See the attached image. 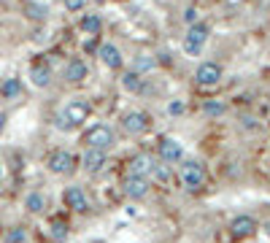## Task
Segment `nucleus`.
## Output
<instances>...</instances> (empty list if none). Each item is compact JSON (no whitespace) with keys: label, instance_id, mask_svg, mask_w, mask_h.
<instances>
[{"label":"nucleus","instance_id":"1","mask_svg":"<svg viewBox=\"0 0 270 243\" xmlns=\"http://www.w3.org/2000/svg\"><path fill=\"white\" fill-rule=\"evenodd\" d=\"M89 114H92V106L86 100H81V98L68 100L65 108L60 111V116H57V127H60V130H73V127L84 125Z\"/></svg>","mask_w":270,"mask_h":243},{"label":"nucleus","instance_id":"2","mask_svg":"<svg viewBox=\"0 0 270 243\" xmlns=\"http://www.w3.org/2000/svg\"><path fill=\"white\" fill-rule=\"evenodd\" d=\"M81 143L108 152V149L117 143V135H114V130L108 125H92V127H86V133L81 135Z\"/></svg>","mask_w":270,"mask_h":243},{"label":"nucleus","instance_id":"3","mask_svg":"<svg viewBox=\"0 0 270 243\" xmlns=\"http://www.w3.org/2000/svg\"><path fill=\"white\" fill-rule=\"evenodd\" d=\"M73 154L68 152V149H54V152L46 154V171L54 173V176H68V173H73Z\"/></svg>","mask_w":270,"mask_h":243},{"label":"nucleus","instance_id":"4","mask_svg":"<svg viewBox=\"0 0 270 243\" xmlns=\"http://www.w3.org/2000/svg\"><path fill=\"white\" fill-rule=\"evenodd\" d=\"M178 176H181V184H184L187 189H192V192L200 189V186H206V179H208L206 167H202L197 160H187L184 165H181V173Z\"/></svg>","mask_w":270,"mask_h":243},{"label":"nucleus","instance_id":"5","mask_svg":"<svg viewBox=\"0 0 270 243\" xmlns=\"http://www.w3.org/2000/svg\"><path fill=\"white\" fill-rule=\"evenodd\" d=\"M208 35H211L208 25H202V22L189 25V30L184 35V52L187 54H200L202 46H206V41H208Z\"/></svg>","mask_w":270,"mask_h":243},{"label":"nucleus","instance_id":"6","mask_svg":"<svg viewBox=\"0 0 270 243\" xmlns=\"http://www.w3.org/2000/svg\"><path fill=\"white\" fill-rule=\"evenodd\" d=\"M122 127L127 135H143L151 127V119H149L146 111H127V114L122 116Z\"/></svg>","mask_w":270,"mask_h":243},{"label":"nucleus","instance_id":"7","mask_svg":"<svg viewBox=\"0 0 270 243\" xmlns=\"http://www.w3.org/2000/svg\"><path fill=\"white\" fill-rule=\"evenodd\" d=\"M105 162H108V152H103V149H92V146H84V157H81V167L84 173L89 176H98Z\"/></svg>","mask_w":270,"mask_h":243},{"label":"nucleus","instance_id":"8","mask_svg":"<svg viewBox=\"0 0 270 243\" xmlns=\"http://www.w3.org/2000/svg\"><path fill=\"white\" fill-rule=\"evenodd\" d=\"M122 186H124V195H127L130 200H143L149 195V189H151V181L146 179V176L127 173V176H124V181H122Z\"/></svg>","mask_w":270,"mask_h":243},{"label":"nucleus","instance_id":"9","mask_svg":"<svg viewBox=\"0 0 270 243\" xmlns=\"http://www.w3.org/2000/svg\"><path fill=\"white\" fill-rule=\"evenodd\" d=\"M257 230H259V227H257V219L249 216V213H240V216H235L233 222H230V235H233L235 240L252 238Z\"/></svg>","mask_w":270,"mask_h":243},{"label":"nucleus","instance_id":"10","mask_svg":"<svg viewBox=\"0 0 270 243\" xmlns=\"http://www.w3.org/2000/svg\"><path fill=\"white\" fill-rule=\"evenodd\" d=\"M62 203H65V208H71L76 213L89 211V198H86V192L81 189V186H68V189L62 192Z\"/></svg>","mask_w":270,"mask_h":243},{"label":"nucleus","instance_id":"11","mask_svg":"<svg viewBox=\"0 0 270 243\" xmlns=\"http://www.w3.org/2000/svg\"><path fill=\"white\" fill-rule=\"evenodd\" d=\"M157 152H160V160L168 162V165L184 160V146H181V141H176V138H160Z\"/></svg>","mask_w":270,"mask_h":243},{"label":"nucleus","instance_id":"12","mask_svg":"<svg viewBox=\"0 0 270 243\" xmlns=\"http://www.w3.org/2000/svg\"><path fill=\"white\" fill-rule=\"evenodd\" d=\"M149 176H151V184L162 186V189H173V184H176V176H173V167H170L168 162H160V160L151 165Z\"/></svg>","mask_w":270,"mask_h":243},{"label":"nucleus","instance_id":"13","mask_svg":"<svg viewBox=\"0 0 270 243\" xmlns=\"http://www.w3.org/2000/svg\"><path fill=\"white\" fill-rule=\"evenodd\" d=\"M195 81L200 87H214V84L221 81V65L216 62H202L200 68L195 70Z\"/></svg>","mask_w":270,"mask_h":243},{"label":"nucleus","instance_id":"14","mask_svg":"<svg viewBox=\"0 0 270 243\" xmlns=\"http://www.w3.org/2000/svg\"><path fill=\"white\" fill-rule=\"evenodd\" d=\"M86 62L84 60H79V57H73V60H68L65 62V68H62V76H65V81L68 84H79V81H84L86 79Z\"/></svg>","mask_w":270,"mask_h":243},{"label":"nucleus","instance_id":"15","mask_svg":"<svg viewBox=\"0 0 270 243\" xmlns=\"http://www.w3.org/2000/svg\"><path fill=\"white\" fill-rule=\"evenodd\" d=\"M157 162L151 154H132L130 160H127V173L132 176H146L149 179V171H151V165Z\"/></svg>","mask_w":270,"mask_h":243},{"label":"nucleus","instance_id":"16","mask_svg":"<svg viewBox=\"0 0 270 243\" xmlns=\"http://www.w3.org/2000/svg\"><path fill=\"white\" fill-rule=\"evenodd\" d=\"M98 57L103 60V65H108L111 70H119L122 65H124V60H122V52H119L114 43H103L100 49H98Z\"/></svg>","mask_w":270,"mask_h":243},{"label":"nucleus","instance_id":"17","mask_svg":"<svg viewBox=\"0 0 270 243\" xmlns=\"http://www.w3.org/2000/svg\"><path fill=\"white\" fill-rule=\"evenodd\" d=\"M30 81L35 84V87H49L52 84V68L43 62H35L30 68Z\"/></svg>","mask_w":270,"mask_h":243},{"label":"nucleus","instance_id":"18","mask_svg":"<svg viewBox=\"0 0 270 243\" xmlns=\"http://www.w3.org/2000/svg\"><path fill=\"white\" fill-rule=\"evenodd\" d=\"M25 208H27V213H43L46 211V195L43 192H30L25 198Z\"/></svg>","mask_w":270,"mask_h":243},{"label":"nucleus","instance_id":"19","mask_svg":"<svg viewBox=\"0 0 270 243\" xmlns=\"http://www.w3.org/2000/svg\"><path fill=\"white\" fill-rule=\"evenodd\" d=\"M0 95L8 98V100L19 98V95H22V81H19V79H6L3 87H0Z\"/></svg>","mask_w":270,"mask_h":243},{"label":"nucleus","instance_id":"20","mask_svg":"<svg viewBox=\"0 0 270 243\" xmlns=\"http://www.w3.org/2000/svg\"><path fill=\"white\" fill-rule=\"evenodd\" d=\"M81 30L86 35H98L103 30V22H100V16H95V14H86L81 16Z\"/></svg>","mask_w":270,"mask_h":243},{"label":"nucleus","instance_id":"21","mask_svg":"<svg viewBox=\"0 0 270 243\" xmlns=\"http://www.w3.org/2000/svg\"><path fill=\"white\" fill-rule=\"evenodd\" d=\"M122 87L127 89V92H141L143 81H141V76L135 70H130V73H124V76H122Z\"/></svg>","mask_w":270,"mask_h":243},{"label":"nucleus","instance_id":"22","mask_svg":"<svg viewBox=\"0 0 270 243\" xmlns=\"http://www.w3.org/2000/svg\"><path fill=\"white\" fill-rule=\"evenodd\" d=\"M202 111H206L208 116H221L227 111V106L221 100H206V103H202Z\"/></svg>","mask_w":270,"mask_h":243},{"label":"nucleus","instance_id":"23","mask_svg":"<svg viewBox=\"0 0 270 243\" xmlns=\"http://www.w3.org/2000/svg\"><path fill=\"white\" fill-rule=\"evenodd\" d=\"M52 238H54L57 243L68 238V222H62V219H52Z\"/></svg>","mask_w":270,"mask_h":243},{"label":"nucleus","instance_id":"24","mask_svg":"<svg viewBox=\"0 0 270 243\" xmlns=\"http://www.w3.org/2000/svg\"><path fill=\"white\" fill-rule=\"evenodd\" d=\"M6 243H27V230L25 227H11L6 232Z\"/></svg>","mask_w":270,"mask_h":243},{"label":"nucleus","instance_id":"25","mask_svg":"<svg viewBox=\"0 0 270 243\" xmlns=\"http://www.w3.org/2000/svg\"><path fill=\"white\" fill-rule=\"evenodd\" d=\"M46 14H49V8H46V6L27 3V16H30V19H46Z\"/></svg>","mask_w":270,"mask_h":243},{"label":"nucleus","instance_id":"26","mask_svg":"<svg viewBox=\"0 0 270 243\" xmlns=\"http://www.w3.org/2000/svg\"><path fill=\"white\" fill-rule=\"evenodd\" d=\"M168 114L173 116V114H184V103H178V100H173V103H168Z\"/></svg>","mask_w":270,"mask_h":243},{"label":"nucleus","instance_id":"27","mask_svg":"<svg viewBox=\"0 0 270 243\" xmlns=\"http://www.w3.org/2000/svg\"><path fill=\"white\" fill-rule=\"evenodd\" d=\"M62 3H65L68 11H81L84 8V0H62Z\"/></svg>","mask_w":270,"mask_h":243},{"label":"nucleus","instance_id":"28","mask_svg":"<svg viewBox=\"0 0 270 243\" xmlns=\"http://www.w3.org/2000/svg\"><path fill=\"white\" fill-rule=\"evenodd\" d=\"M138 68L143 70V68H154V57H146V54H141L138 57Z\"/></svg>","mask_w":270,"mask_h":243},{"label":"nucleus","instance_id":"29","mask_svg":"<svg viewBox=\"0 0 270 243\" xmlns=\"http://www.w3.org/2000/svg\"><path fill=\"white\" fill-rule=\"evenodd\" d=\"M184 22L187 25H195L197 22V11H195V8H187V11H184Z\"/></svg>","mask_w":270,"mask_h":243},{"label":"nucleus","instance_id":"30","mask_svg":"<svg viewBox=\"0 0 270 243\" xmlns=\"http://www.w3.org/2000/svg\"><path fill=\"white\" fill-rule=\"evenodd\" d=\"M6 121H8V116H6V114H0V133L6 130Z\"/></svg>","mask_w":270,"mask_h":243},{"label":"nucleus","instance_id":"31","mask_svg":"<svg viewBox=\"0 0 270 243\" xmlns=\"http://www.w3.org/2000/svg\"><path fill=\"white\" fill-rule=\"evenodd\" d=\"M0 179H3V162H0Z\"/></svg>","mask_w":270,"mask_h":243},{"label":"nucleus","instance_id":"32","mask_svg":"<svg viewBox=\"0 0 270 243\" xmlns=\"http://www.w3.org/2000/svg\"><path fill=\"white\" fill-rule=\"evenodd\" d=\"M95 3H105V0H95Z\"/></svg>","mask_w":270,"mask_h":243},{"label":"nucleus","instance_id":"33","mask_svg":"<svg viewBox=\"0 0 270 243\" xmlns=\"http://www.w3.org/2000/svg\"><path fill=\"white\" fill-rule=\"evenodd\" d=\"M0 200H3V192H0Z\"/></svg>","mask_w":270,"mask_h":243}]
</instances>
